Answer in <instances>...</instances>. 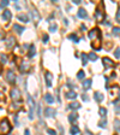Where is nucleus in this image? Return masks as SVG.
<instances>
[{
    "mask_svg": "<svg viewBox=\"0 0 120 135\" xmlns=\"http://www.w3.org/2000/svg\"><path fill=\"white\" fill-rule=\"evenodd\" d=\"M90 39V42H91V47L92 50H101V42H102V35H101V30L98 28H94L91 29L88 34Z\"/></svg>",
    "mask_w": 120,
    "mask_h": 135,
    "instance_id": "obj_1",
    "label": "nucleus"
},
{
    "mask_svg": "<svg viewBox=\"0 0 120 135\" xmlns=\"http://www.w3.org/2000/svg\"><path fill=\"white\" fill-rule=\"evenodd\" d=\"M109 95H111V102H118L120 100V87L119 86H113L111 87V91H109Z\"/></svg>",
    "mask_w": 120,
    "mask_h": 135,
    "instance_id": "obj_2",
    "label": "nucleus"
},
{
    "mask_svg": "<svg viewBox=\"0 0 120 135\" xmlns=\"http://www.w3.org/2000/svg\"><path fill=\"white\" fill-rule=\"evenodd\" d=\"M12 127L8 122V119H2L1 123H0V134L1 135H6L11 132Z\"/></svg>",
    "mask_w": 120,
    "mask_h": 135,
    "instance_id": "obj_3",
    "label": "nucleus"
},
{
    "mask_svg": "<svg viewBox=\"0 0 120 135\" xmlns=\"http://www.w3.org/2000/svg\"><path fill=\"white\" fill-rule=\"evenodd\" d=\"M28 102H29V119H34V111H35V101L32 100V98L30 97V95H28Z\"/></svg>",
    "mask_w": 120,
    "mask_h": 135,
    "instance_id": "obj_4",
    "label": "nucleus"
},
{
    "mask_svg": "<svg viewBox=\"0 0 120 135\" xmlns=\"http://www.w3.org/2000/svg\"><path fill=\"white\" fill-rule=\"evenodd\" d=\"M10 95H11V98H12L13 100H16V101H19V100H21V98H22L21 92H19V89H18V88H13V89H11Z\"/></svg>",
    "mask_w": 120,
    "mask_h": 135,
    "instance_id": "obj_5",
    "label": "nucleus"
},
{
    "mask_svg": "<svg viewBox=\"0 0 120 135\" xmlns=\"http://www.w3.org/2000/svg\"><path fill=\"white\" fill-rule=\"evenodd\" d=\"M30 15H31V17H32V19H34L35 24H38V22L41 21V16H40L38 11L34 8V10H31V11H30Z\"/></svg>",
    "mask_w": 120,
    "mask_h": 135,
    "instance_id": "obj_6",
    "label": "nucleus"
},
{
    "mask_svg": "<svg viewBox=\"0 0 120 135\" xmlns=\"http://www.w3.org/2000/svg\"><path fill=\"white\" fill-rule=\"evenodd\" d=\"M6 80H7L8 83H12V84L16 82V75H15V72H13L12 70H8V71H7V74H6Z\"/></svg>",
    "mask_w": 120,
    "mask_h": 135,
    "instance_id": "obj_7",
    "label": "nucleus"
},
{
    "mask_svg": "<svg viewBox=\"0 0 120 135\" xmlns=\"http://www.w3.org/2000/svg\"><path fill=\"white\" fill-rule=\"evenodd\" d=\"M45 116L48 117V118H52L55 116V110L53 107H46L45 109Z\"/></svg>",
    "mask_w": 120,
    "mask_h": 135,
    "instance_id": "obj_8",
    "label": "nucleus"
},
{
    "mask_svg": "<svg viewBox=\"0 0 120 135\" xmlns=\"http://www.w3.org/2000/svg\"><path fill=\"white\" fill-rule=\"evenodd\" d=\"M95 18H96V21H98V22H103L105 15H103V12H102L100 8H96V11H95Z\"/></svg>",
    "mask_w": 120,
    "mask_h": 135,
    "instance_id": "obj_9",
    "label": "nucleus"
},
{
    "mask_svg": "<svg viewBox=\"0 0 120 135\" xmlns=\"http://www.w3.org/2000/svg\"><path fill=\"white\" fill-rule=\"evenodd\" d=\"M15 45H16V39H15L13 36H10V37L6 40V47H7L8 50H11V48L15 47Z\"/></svg>",
    "mask_w": 120,
    "mask_h": 135,
    "instance_id": "obj_10",
    "label": "nucleus"
},
{
    "mask_svg": "<svg viewBox=\"0 0 120 135\" xmlns=\"http://www.w3.org/2000/svg\"><path fill=\"white\" fill-rule=\"evenodd\" d=\"M45 77H46V83H47V87H52V78H53V75L51 74V72H46V75H45Z\"/></svg>",
    "mask_w": 120,
    "mask_h": 135,
    "instance_id": "obj_11",
    "label": "nucleus"
},
{
    "mask_svg": "<svg viewBox=\"0 0 120 135\" xmlns=\"http://www.w3.org/2000/svg\"><path fill=\"white\" fill-rule=\"evenodd\" d=\"M91 83H92V81L88 78V80H83V82H82V84H83V88H84V91H88L91 88Z\"/></svg>",
    "mask_w": 120,
    "mask_h": 135,
    "instance_id": "obj_12",
    "label": "nucleus"
},
{
    "mask_svg": "<svg viewBox=\"0 0 120 135\" xmlns=\"http://www.w3.org/2000/svg\"><path fill=\"white\" fill-rule=\"evenodd\" d=\"M102 62H103V65H105V68L107 69V68H111V67H114L115 64H114V62H112L109 58H103L102 59Z\"/></svg>",
    "mask_w": 120,
    "mask_h": 135,
    "instance_id": "obj_13",
    "label": "nucleus"
},
{
    "mask_svg": "<svg viewBox=\"0 0 120 135\" xmlns=\"http://www.w3.org/2000/svg\"><path fill=\"white\" fill-rule=\"evenodd\" d=\"M35 56H36V48H35L34 45H30L29 52H28V57H29V58H32V57H35Z\"/></svg>",
    "mask_w": 120,
    "mask_h": 135,
    "instance_id": "obj_14",
    "label": "nucleus"
},
{
    "mask_svg": "<svg viewBox=\"0 0 120 135\" xmlns=\"http://www.w3.org/2000/svg\"><path fill=\"white\" fill-rule=\"evenodd\" d=\"M2 18H4L5 21H10V19L12 18V13H11V11L5 10V11L2 12Z\"/></svg>",
    "mask_w": 120,
    "mask_h": 135,
    "instance_id": "obj_15",
    "label": "nucleus"
},
{
    "mask_svg": "<svg viewBox=\"0 0 120 135\" xmlns=\"http://www.w3.org/2000/svg\"><path fill=\"white\" fill-rule=\"evenodd\" d=\"M77 15H78V17H79V18H82V19H84V18H87V17H88V13H87V11H85L84 8H79Z\"/></svg>",
    "mask_w": 120,
    "mask_h": 135,
    "instance_id": "obj_16",
    "label": "nucleus"
},
{
    "mask_svg": "<svg viewBox=\"0 0 120 135\" xmlns=\"http://www.w3.org/2000/svg\"><path fill=\"white\" fill-rule=\"evenodd\" d=\"M94 98H95V100L97 102H101V101H103V94H101L100 92H95Z\"/></svg>",
    "mask_w": 120,
    "mask_h": 135,
    "instance_id": "obj_17",
    "label": "nucleus"
},
{
    "mask_svg": "<svg viewBox=\"0 0 120 135\" xmlns=\"http://www.w3.org/2000/svg\"><path fill=\"white\" fill-rule=\"evenodd\" d=\"M13 30H16L17 34H22L25 30V28H24V27H21V25H18V24H15V25H13Z\"/></svg>",
    "mask_w": 120,
    "mask_h": 135,
    "instance_id": "obj_18",
    "label": "nucleus"
},
{
    "mask_svg": "<svg viewBox=\"0 0 120 135\" xmlns=\"http://www.w3.org/2000/svg\"><path fill=\"white\" fill-rule=\"evenodd\" d=\"M65 97H66L67 99H76L77 94H76V92H73V91H70V92H67V93L65 94Z\"/></svg>",
    "mask_w": 120,
    "mask_h": 135,
    "instance_id": "obj_19",
    "label": "nucleus"
},
{
    "mask_svg": "<svg viewBox=\"0 0 120 135\" xmlns=\"http://www.w3.org/2000/svg\"><path fill=\"white\" fill-rule=\"evenodd\" d=\"M79 107H81V104L77 102V101H73L72 104L68 105V109H71V110H78Z\"/></svg>",
    "mask_w": 120,
    "mask_h": 135,
    "instance_id": "obj_20",
    "label": "nucleus"
},
{
    "mask_svg": "<svg viewBox=\"0 0 120 135\" xmlns=\"http://www.w3.org/2000/svg\"><path fill=\"white\" fill-rule=\"evenodd\" d=\"M45 100L47 101L48 104H53V102H54V98H53V95H52V94L47 93V94L45 95Z\"/></svg>",
    "mask_w": 120,
    "mask_h": 135,
    "instance_id": "obj_21",
    "label": "nucleus"
},
{
    "mask_svg": "<svg viewBox=\"0 0 120 135\" xmlns=\"http://www.w3.org/2000/svg\"><path fill=\"white\" fill-rule=\"evenodd\" d=\"M19 21H22V22H24V23H28L29 22V17L27 16V15H18V17H17Z\"/></svg>",
    "mask_w": 120,
    "mask_h": 135,
    "instance_id": "obj_22",
    "label": "nucleus"
},
{
    "mask_svg": "<svg viewBox=\"0 0 120 135\" xmlns=\"http://www.w3.org/2000/svg\"><path fill=\"white\" fill-rule=\"evenodd\" d=\"M78 133H79V128H78V127H76V126L71 127V129H70V134L71 135H77Z\"/></svg>",
    "mask_w": 120,
    "mask_h": 135,
    "instance_id": "obj_23",
    "label": "nucleus"
},
{
    "mask_svg": "<svg viewBox=\"0 0 120 135\" xmlns=\"http://www.w3.org/2000/svg\"><path fill=\"white\" fill-rule=\"evenodd\" d=\"M81 58H82V64L83 65H87V63H88V54H85V53H82L81 54Z\"/></svg>",
    "mask_w": 120,
    "mask_h": 135,
    "instance_id": "obj_24",
    "label": "nucleus"
},
{
    "mask_svg": "<svg viewBox=\"0 0 120 135\" xmlns=\"http://www.w3.org/2000/svg\"><path fill=\"white\" fill-rule=\"evenodd\" d=\"M77 117H78V115H77V113H71V115L68 116V121H70L71 123H75V122H76V119H77Z\"/></svg>",
    "mask_w": 120,
    "mask_h": 135,
    "instance_id": "obj_25",
    "label": "nucleus"
},
{
    "mask_svg": "<svg viewBox=\"0 0 120 135\" xmlns=\"http://www.w3.org/2000/svg\"><path fill=\"white\" fill-rule=\"evenodd\" d=\"M68 39H70L71 41H73V42H76V43H77V42L79 41V39L77 37V35H76V34H75V33H73V34H70V35H68Z\"/></svg>",
    "mask_w": 120,
    "mask_h": 135,
    "instance_id": "obj_26",
    "label": "nucleus"
},
{
    "mask_svg": "<svg viewBox=\"0 0 120 135\" xmlns=\"http://www.w3.org/2000/svg\"><path fill=\"white\" fill-rule=\"evenodd\" d=\"M114 128H115V130H117L118 133H120V121L119 119H115V121H114Z\"/></svg>",
    "mask_w": 120,
    "mask_h": 135,
    "instance_id": "obj_27",
    "label": "nucleus"
},
{
    "mask_svg": "<svg viewBox=\"0 0 120 135\" xmlns=\"http://www.w3.org/2000/svg\"><path fill=\"white\" fill-rule=\"evenodd\" d=\"M84 77H85V72H84L83 70L78 71V74H77V78H78V80H82V78H84Z\"/></svg>",
    "mask_w": 120,
    "mask_h": 135,
    "instance_id": "obj_28",
    "label": "nucleus"
},
{
    "mask_svg": "<svg viewBox=\"0 0 120 135\" xmlns=\"http://www.w3.org/2000/svg\"><path fill=\"white\" fill-rule=\"evenodd\" d=\"M98 113H100V116H101V117H105V116H106V113H107V110H106L105 107H100Z\"/></svg>",
    "mask_w": 120,
    "mask_h": 135,
    "instance_id": "obj_29",
    "label": "nucleus"
},
{
    "mask_svg": "<svg viewBox=\"0 0 120 135\" xmlns=\"http://www.w3.org/2000/svg\"><path fill=\"white\" fill-rule=\"evenodd\" d=\"M88 58H89L90 60H92V62H95V60H97V56L94 53V52H91L89 53V56H88Z\"/></svg>",
    "mask_w": 120,
    "mask_h": 135,
    "instance_id": "obj_30",
    "label": "nucleus"
},
{
    "mask_svg": "<svg viewBox=\"0 0 120 135\" xmlns=\"http://www.w3.org/2000/svg\"><path fill=\"white\" fill-rule=\"evenodd\" d=\"M112 33L114 34L115 36H120V28L119 27H114L113 30H112Z\"/></svg>",
    "mask_w": 120,
    "mask_h": 135,
    "instance_id": "obj_31",
    "label": "nucleus"
},
{
    "mask_svg": "<svg viewBox=\"0 0 120 135\" xmlns=\"http://www.w3.org/2000/svg\"><path fill=\"white\" fill-rule=\"evenodd\" d=\"M57 29H58V25L54 23V24H51L49 25V32H52V33H54V32H57Z\"/></svg>",
    "mask_w": 120,
    "mask_h": 135,
    "instance_id": "obj_32",
    "label": "nucleus"
},
{
    "mask_svg": "<svg viewBox=\"0 0 120 135\" xmlns=\"http://www.w3.org/2000/svg\"><path fill=\"white\" fill-rule=\"evenodd\" d=\"M106 126H107V122H106V119L103 118V119L100 122V127H101V128H106Z\"/></svg>",
    "mask_w": 120,
    "mask_h": 135,
    "instance_id": "obj_33",
    "label": "nucleus"
},
{
    "mask_svg": "<svg viewBox=\"0 0 120 135\" xmlns=\"http://www.w3.org/2000/svg\"><path fill=\"white\" fill-rule=\"evenodd\" d=\"M48 40H49L48 35H47V34H45V35H43V37H42V41H43V43H47V42H48Z\"/></svg>",
    "mask_w": 120,
    "mask_h": 135,
    "instance_id": "obj_34",
    "label": "nucleus"
},
{
    "mask_svg": "<svg viewBox=\"0 0 120 135\" xmlns=\"http://www.w3.org/2000/svg\"><path fill=\"white\" fill-rule=\"evenodd\" d=\"M8 4H10V2H8L7 0H5V1H1V4H0V7H6Z\"/></svg>",
    "mask_w": 120,
    "mask_h": 135,
    "instance_id": "obj_35",
    "label": "nucleus"
},
{
    "mask_svg": "<svg viewBox=\"0 0 120 135\" xmlns=\"http://www.w3.org/2000/svg\"><path fill=\"white\" fill-rule=\"evenodd\" d=\"M114 56H115V58H120V48H117V50H115Z\"/></svg>",
    "mask_w": 120,
    "mask_h": 135,
    "instance_id": "obj_36",
    "label": "nucleus"
},
{
    "mask_svg": "<svg viewBox=\"0 0 120 135\" xmlns=\"http://www.w3.org/2000/svg\"><path fill=\"white\" fill-rule=\"evenodd\" d=\"M47 133H48L49 135H57V132H55V130H53V129H48V130H47Z\"/></svg>",
    "mask_w": 120,
    "mask_h": 135,
    "instance_id": "obj_37",
    "label": "nucleus"
},
{
    "mask_svg": "<svg viewBox=\"0 0 120 135\" xmlns=\"http://www.w3.org/2000/svg\"><path fill=\"white\" fill-rule=\"evenodd\" d=\"M1 62H2V63H6V62H7V57H6L5 54H1Z\"/></svg>",
    "mask_w": 120,
    "mask_h": 135,
    "instance_id": "obj_38",
    "label": "nucleus"
},
{
    "mask_svg": "<svg viewBox=\"0 0 120 135\" xmlns=\"http://www.w3.org/2000/svg\"><path fill=\"white\" fill-rule=\"evenodd\" d=\"M117 21L120 22V7L118 8V12H117Z\"/></svg>",
    "mask_w": 120,
    "mask_h": 135,
    "instance_id": "obj_39",
    "label": "nucleus"
},
{
    "mask_svg": "<svg viewBox=\"0 0 120 135\" xmlns=\"http://www.w3.org/2000/svg\"><path fill=\"white\" fill-rule=\"evenodd\" d=\"M115 112H117V115H120V105H117V107H115Z\"/></svg>",
    "mask_w": 120,
    "mask_h": 135,
    "instance_id": "obj_40",
    "label": "nucleus"
},
{
    "mask_svg": "<svg viewBox=\"0 0 120 135\" xmlns=\"http://www.w3.org/2000/svg\"><path fill=\"white\" fill-rule=\"evenodd\" d=\"M37 116L41 117V106H40V105H38V107H37Z\"/></svg>",
    "mask_w": 120,
    "mask_h": 135,
    "instance_id": "obj_41",
    "label": "nucleus"
},
{
    "mask_svg": "<svg viewBox=\"0 0 120 135\" xmlns=\"http://www.w3.org/2000/svg\"><path fill=\"white\" fill-rule=\"evenodd\" d=\"M73 4H76V5H79V4H81V0H73Z\"/></svg>",
    "mask_w": 120,
    "mask_h": 135,
    "instance_id": "obj_42",
    "label": "nucleus"
},
{
    "mask_svg": "<svg viewBox=\"0 0 120 135\" xmlns=\"http://www.w3.org/2000/svg\"><path fill=\"white\" fill-rule=\"evenodd\" d=\"M24 135H30V130H29V129H25V133H24Z\"/></svg>",
    "mask_w": 120,
    "mask_h": 135,
    "instance_id": "obj_43",
    "label": "nucleus"
},
{
    "mask_svg": "<svg viewBox=\"0 0 120 135\" xmlns=\"http://www.w3.org/2000/svg\"><path fill=\"white\" fill-rule=\"evenodd\" d=\"M83 100H84V101H87V100H88V98H87V95H83Z\"/></svg>",
    "mask_w": 120,
    "mask_h": 135,
    "instance_id": "obj_44",
    "label": "nucleus"
},
{
    "mask_svg": "<svg viewBox=\"0 0 120 135\" xmlns=\"http://www.w3.org/2000/svg\"><path fill=\"white\" fill-rule=\"evenodd\" d=\"M0 37H1V33H0Z\"/></svg>",
    "mask_w": 120,
    "mask_h": 135,
    "instance_id": "obj_45",
    "label": "nucleus"
}]
</instances>
